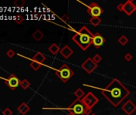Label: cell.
Returning <instances> with one entry per match:
<instances>
[{
	"mask_svg": "<svg viewBox=\"0 0 136 115\" xmlns=\"http://www.w3.org/2000/svg\"><path fill=\"white\" fill-rule=\"evenodd\" d=\"M101 94L114 106L117 107L122 101L130 95V92L119 80L115 78L113 79L103 90H102Z\"/></svg>",
	"mask_w": 136,
	"mask_h": 115,
	"instance_id": "cell-1",
	"label": "cell"
},
{
	"mask_svg": "<svg viewBox=\"0 0 136 115\" xmlns=\"http://www.w3.org/2000/svg\"><path fill=\"white\" fill-rule=\"evenodd\" d=\"M94 34L90 32L86 26L82 27L73 35L72 40L79 46L82 50H86L88 47L92 45V38Z\"/></svg>",
	"mask_w": 136,
	"mask_h": 115,
	"instance_id": "cell-2",
	"label": "cell"
},
{
	"mask_svg": "<svg viewBox=\"0 0 136 115\" xmlns=\"http://www.w3.org/2000/svg\"><path fill=\"white\" fill-rule=\"evenodd\" d=\"M55 74L59 79H61L63 82L66 83L70 78L73 77L74 71L67 64H63L59 70H56Z\"/></svg>",
	"mask_w": 136,
	"mask_h": 115,
	"instance_id": "cell-3",
	"label": "cell"
},
{
	"mask_svg": "<svg viewBox=\"0 0 136 115\" xmlns=\"http://www.w3.org/2000/svg\"><path fill=\"white\" fill-rule=\"evenodd\" d=\"M86 106L81 99H75L67 107V110H71L75 115H85Z\"/></svg>",
	"mask_w": 136,
	"mask_h": 115,
	"instance_id": "cell-4",
	"label": "cell"
},
{
	"mask_svg": "<svg viewBox=\"0 0 136 115\" xmlns=\"http://www.w3.org/2000/svg\"><path fill=\"white\" fill-rule=\"evenodd\" d=\"M81 100L82 103L85 105L86 108L88 109H92V108L99 102V98L91 92L87 93Z\"/></svg>",
	"mask_w": 136,
	"mask_h": 115,
	"instance_id": "cell-5",
	"label": "cell"
},
{
	"mask_svg": "<svg viewBox=\"0 0 136 115\" xmlns=\"http://www.w3.org/2000/svg\"><path fill=\"white\" fill-rule=\"evenodd\" d=\"M87 13L91 17H99L103 13V9L98 3H92L87 7Z\"/></svg>",
	"mask_w": 136,
	"mask_h": 115,
	"instance_id": "cell-6",
	"label": "cell"
},
{
	"mask_svg": "<svg viewBox=\"0 0 136 115\" xmlns=\"http://www.w3.org/2000/svg\"><path fill=\"white\" fill-rule=\"evenodd\" d=\"M81 67L84 70L87 74H91L98 67V64H96L92 59L88 57V59H86L84 61V63L81 65Z\"/></svg>",
	"mask_w": 136,
	"mask_h": 115,
	"instance_id": "cell-7",
	"label": "cell"
},
{
	"mask_svg": "<svg viewBox=\"0 0 136 115\" xmlns=\"http://www.w3.org/2000/svg\"><path fill=\"white\" fill-rule=\"evenodd\" d=\"M5 83L11 90H15L16 88L19 86L20 81L19 79L15 76V74H11L5 80Z\"/></svg>",
	"mask_w": 136,
	"mask_h": 115,
	"instance_id": "cell-8",
	"label": "cell"
},
{
	"mask_svg": "<svg viewBox=\"0 0 136 115\" xmlns=\"http://www.w3.org/2000/svg\"><path fill=\"white\" fill-rule=\"evenodd\" d=\"M122 109L126 113V115H131L136 110V105L131 100H128L122 105Z\"/></svg>",
	"mask_w": 136,
	"mask_h": 115,
	"instance_id": "cell-9",
	"label": "cell"
},
{
	"mask_svg": "<svg viewBox=\"0 0 136 115\" xmlns=\"http://www.w3.org/2000/svg\"><path fill=\"white\" fill-rule=\"evenodd\" d=\"M105 42H106V39H105L99 32H96L95 34H94V36L92 38V45L95 48L99 49V47H101L103 45Z\"/></svg>",
	"mask_w": 136,
	"mask_h": 115,
	"instance_id": "cell-10",
	"label": "cell"
},
{
	"mask_svg": "<svg viewBox=\"0 0 136 115\" xmlns=\"http://www.w3.org/2000/svg\"><path fill=\"white\" fill-rule=\"evenodd\" d=\"M135 11H136V9L133 6V4L131 3L130 0H127L125 3H123V12L126 15L130 16Z\"/></svg>",
	"mask_w": 136,
	"mask_h": 115,
	"instance_id": "cell-11",
	"label": "cell"
},
{
	"mask_svg": "<svg viewBox=\"0 0 136 115\" xmlns=\"http://www.w3.org/2000/svg\"><path fill=\"white\" fill-rule=\"evenodd\" d=\"M73 53H74L73 50L71 49L67 45L64 46L62 49L60 50L61 55H62L63 57H65V59H69V57L73 54Z\"/></svg>",
	"mask_w": 136,
	"mask_h": 115,
	"instance_id": "cell-12",
	"label": "cell"
},
{
	"mask_svg": "<svg viewBox=\"0 0 136 115\" xmlns=\"http://www.w3.org/2000/svg\"><path fill=\"white\" fill-rule=\"evenodd\" d=\"M45 60H46V56L44 54H42L40 52H37L32 57V61L36 62V63H41V64Z\"/></svg>",
	"mask_w": 136,
	"mask_h": 115,
	"instance_id": "cell-13",
	"label": "cell"
},
{
	"mask_svg": "<svg viewBox=\"0 0 136 115\" xmlns=\"http://www.w3.org/2000/svg\"><path fill=\"white\" fill-rule=\"evenodd\" d=\"M18 110L21 114L25 115V114H27V113H28L30 111V107L27 104H26L25 102H23L18 107Z\"/></svg>",
	"mask_w": 136,
	"mask_h": 115,
	"instance_id": "cell-14",
	"label": "cell"
},
{
	"mask_svg": "<svg viewBox=\"0 0 136 115\" xmlns=\"http://www.w3.org/2000/svg\"><path fill=\"white\" fill-rule=\"evenodd\" d=\"M48 50L53 55H56L59 52H60V48L56 43H52L51 45L48 47Z\"/></svg>",
	"mask_w": 136,
	"mask_h": 115,
	"instance_id": "cell-15",
	"label": "cell"
},
{
	"mask_svg": "<svg viewBox=\"0 0 136 115\" xmlns=\"http://www.w3.org/2000/svg\"><path fill=\"white\" fill-rule=\"evenodd\" d=\"M32 36H33V38L35 39L36 41L39 42L43 37H44V34H43V33L40 30H36L33 33Z\"/></svg>",
	"mask_w": 136,
	"mask_h": 115,
	"instance_id": "cell-16",
	"label": "cell"
},
{
	"mask_svg": "<svg viewBox=\"0 0 136 115\" xmlns=\"http://www.w3.org/2000/svg\"><path fill=\"white\" fill-rule=\"evenodd\" d=\"M74 94L76 97L77 99H82L83 97L85 96V93L81 88H78V89L74 92Z\"/></svg>",
	"mask_w": 136,
	"mask_h": 115,
	"instance_id": "cell-17",
	"label": "cell"
},
{
	"mask_svg": "<svg viewBox=\"0 0 136 115\" xmlns=\"http://www.w3.org/2000/svg\"><path fill=\"white\" fill-rule=\"evenodd\" d=\"M101 23H102V20L100 19L99 17H91L90 19V23L94 26H99Z\"/></svg>",
	"mask_w": 136,
	"mask_h": 115,
	"instance_id": "cell-18",
	"label": "cell"
},
{
	"mask_svg": "<svg viewBox=\"0 0 136 115\" xmlns=\"http://www.w3.org/2000/svg\"><path fill=\"white\" fill-rule=\"evenodd\" d=\"M19 86L23 88V90H27L30 87V83L27 80V79H23V80L20 81V83H19Z\"/></svg>",
	"mask_w": 136,
	"mask_h": 115,
	"instance_id": "cell-19",
	"label": "cell"
},
{
	"mask_svg": "<svg viewBox=\"0 0 136 115\" xmlns=\"http://www.w3.org/2000/svg\"><path fill=\"white\" fill-rule=\"evenodd\" d=\"M118 43L120 44V45H122V46H125L126 44H127V42H129V39L127 38V37L125 36V35H122V36H121L119 38H118Z\"/></svg>",
	"mask_w": 136,
	"mask_h": 115,
	"instance_id": "cell-20",
	"label": "cell"
},
{
	"mask_svg": "<svg viewBox=\"0 0 136 115\" xmlns=\"http://www.w3.org/2000/svg\"><path fill=\"white\" fill-rule=\"evenodd\" d=\"M30 67H31L34 70H38L39 68L42 66V64L41 63H36V62H34L32 61L31 63H30Z\"/></svg>",
	"mask_w": 136,
	"mask_h": 115,
	"instance_id": "cell-21",
	"label": "cell"
},
{
	"mask_svg": "<svg viewBox=\"0 0 136 115\" xmlns=\"http://www.w3.org/2000/svg\"><path fill=\"white\" fill-rule=\"evenodd\" d=\"M92 59H93V61L95 62L96 64H99L100 62L102 61L103 59H102V57H101V55L97 54H95L93 57H92Z\"/></svg>",
	"mask_w": 136,
	"mask_h": 115,
	"instance_id": "cell-22",
	"label": "cell"
},
{
	"mask_svg": "<svg viewBox=\"0 0 136 115\" xmlns=\"http://www.w3.org/2000/svg\"><path fill=\"white\" fill-rule=\"evenodd\" d=\"M23 20H24L23 17L21 15H18L15 17V22L17 24H21L23 22Z\"/></svg>",
	"mask_w": 136,
	"mask_h": 115,
	"instance_id": "cell-23",
	"label": "cell"
},
{
	"mask_svg": "<svg viewBox=\"0 0 136 115\" xmlns=\"http://www.w3.org/2000/svg\"><path fill=\"white\" fill-rule=\"evenodd\" d=\"M14 4L17 7H22L25 5V1H23V0H15Z\"/></svg>",
	"mask_w": 136,
	"mask_h": 115,
	"instance_id": "cell-24",
	"label": "cell"
},
{
	"mask_svg": "<svg viewBox=\"0 0 136 115\" xmlns=\"http://www.w3.org/2000/svg\"><path fill=\"white\" fill-rule=\"evenodd\" d=\"M3 115H12L13 113H12V111L11 110V109L6 108V109L3 111Z\"/></svg>",
	"mask_w": 136,
	"mask_h": 115,
	"instance_id": "cell-25",
	"label": "cell"
},
{
	"mask_svg": "<svg viewBox=\"0 0 136 115\" xmlns=\"http://www.w3.org/2000/svg\"><path fill=\"white\" fill-rule=\"evenodd\" d=\"M7 55L9 57H13L15 55V51L13 50H11V49H10L9 50H8L7 52Z\"/></svg>",
	"mask_w": 136,
	"mask_h": 115,
	"instance_id": "cell-26",
	"label": "cell"
},
{
	"mask_svg": "<svg viewBox=\"0 0 136 115\" xmlns=\"http://www.w3.org/2000/svg\"><path fill=\"white\" fill-rule=\"evenodd\" d=\"M124 59H126V61L130 62V61L132 60L133 56H132V54H130V53H127V54L124 56Z\"/></svg>",
	"mask_w": 136,
	"mask_h": 115,
	"instance_id": "cell-27",
	"label": "cell"
},
{
	"mask_svg": "<svg viewBox=\"0 0 136 115\" xmlns=\"http://www.w3.org/2000/svg\"><path fill=\"white\" fill-rule=\"evenodd\" d=\"M117 9H118V11H123V3L118 4L117 6Z\"/></svg>",
	"mask_w": 136,
	"mask_h": 115,
	"instance_id": "cell-28",
	"label": "cell"
},
{
	"mask_svg": "<svg viewBox=\"0 0 136 115\" xmlns=\"http://www.w3.org/2000/svg\"><path fill=\"white\" fill-rule=\"evenodd\" d=\"M61 19H62V20H63V22H67V21H69V17H68L67 15H63L62 17H61Z\"/></svg>",
	"mask_w": 136,
	"mask_h": 115,
	"instance_id": "cell-29",
	"label": "cell"
},
{
	"mask_svg": "<svg viewBox=\"0 0 136 115\" xmlns=\"http://www.w3.org/2000/svg\"><path fill=\"white\" fill-rule=\"evenodd\" d=\"M131 1V3H132V4H133V6L135 7V9H136V0H130Z\"/></svg>",
	"mask_w": 136,
	"mask_h": 115,
	"instance_id": "cell-30",
	"label": "cell"
},
{
	"mask_svg": "<svg viewBox=\"0 0 136 115\" xmlns=\"http://www.w3.org/2000/svg\"><path fill=\"white\" fill-rule=\"evenodd\" d=\"M68 115H75L72 111H71V110H68Z\"/></svg>",
	"mask_w": 136,
	"mask_h": 115,
	"instance_id": "cell-31",
	"label": "cell"
},
{
	"mask_svg": "<svg viewBox=\"0 0 136 115\" xmlns=\"http://www.w3.org/2000/svg\"><path fill=\"white\" fill-rule=\"evenodd\" d=\"M90 115H97V114L95 113H90Z\"/></svg>",
	"mask_w": 136,
	"mask_h": 115,
	"instance_id": "cell-32",
	"label": "cell"
}]
</instances>
